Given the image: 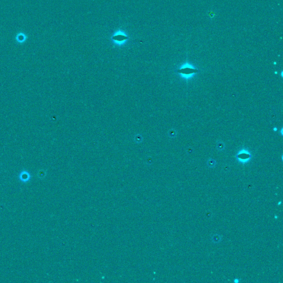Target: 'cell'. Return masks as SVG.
I'll return each instance as SVG.
<instances>
[{"label": "cell", "instance_id": "6da1fadb", "mask_svg": "<svg viewBox=\"0 0 283 283\" xmlns=\"http://www.w3.org/2000/svg\"><path fill=\"white\" fill-rule=\"evenodd\" d=\"M197 71V70H196V69L189 68L182 69H180V70H178V72L179 73H182L183 74H186V75H189V74H191L195 73H196Z\"/></svg>", "mask_w": 283, "mask_h": 283}]
</instances>
